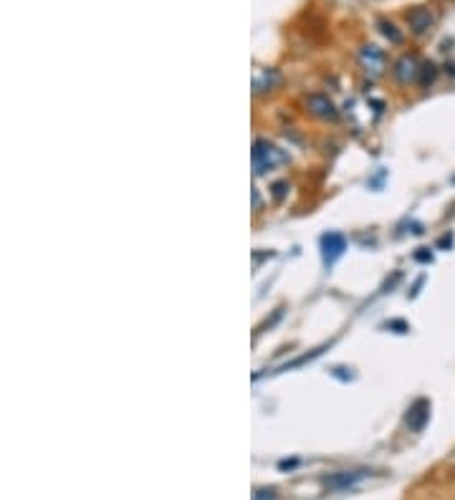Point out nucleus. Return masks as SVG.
<instances>
[{
    "instance_id": "nucleus-1",
    "label": "nucleus",
    "mask_w": 455,
    "mask_h": 500,
    "mask_svg": "<svg viewBox=\"0 0 455 500\" xmlns=\"http://www.w3.org/2000/svg\"><path fill=\"white\" fill-rule=\"evenodd\" d=\"M286 157L278 147L274 144H268V141L258 139L256 141V147H253V167H256V172H266V170H274L276 164H281Z\"/></svg>"
},
{
    "instance_id": "nucleus-2",
    "label": "nucleus",
    "mask_w": 455,
    "mask_h": 500,
    "mask_svg": "<svg viewBox=\"0 0 455 500\" xmlns=\"http://www.w3.org/2000/svg\"><path fill=\"white\" fill-rule=\"evenodd\" d=\"M322 248H324V263H334V260L346 250V240L339 233H329L322 238Z\"/></svg>"
},
{
    "instance_id": "nucleus-3",
    "label": "nucleus",
    "mask_w": 455,
    "mask_h": 500,
    "mask_svg": "<svg viewBox=\"0 0 455 500\" xmlns=\"http://www.w3.org/2000/svg\"><path fill=\"white\" fill-rule=\"evenodd\" d=\"M428 420H430V405H428L425 399H417L415 405H412V409H410V414H408L410 430L420 432L425 427V422H428Z\"/></svg>"
},
{
    "instance_id": "nucleus-4",
    "label": "nucleus",
    "mask_w": 455,
    "mask_h": 500,
    "mask_svg": "<svg viewBox=\"0 0 455 500\" xmlns=\"http://www.w3.org/2000/svg\"><path fill=\"white\" fill-rule=\"evenodd\" d=\"M309 109H311V114H316V117H322V119H334V117H337L334 104H331L329 99H326V96H322V94L309 96Z\"/></svg>"
},
{
    "instance_id": "nucleus-5",
    "label": "nucleus",
    "mask_w": 455,
    "mask_h": 500,
    "mask_svg": "<svg viewBox=\"0 0 455 500\" xmlns=\"http://www.w3.org/2000/svg\"><path fill=\"white\" fill-rule=\"evenodd\" d=\"M417 71L420 69H417V61L412 56H405V58H400V61L395 63V76H397L400 84H410L417 76Z\"/></svg>"
},
{
    "instance_id": "nucleus-6",
    "label": "nucleus",
    "mask_w": 455,
    "mask_h": 500,
    "mask_svg": "<svg viewBox=\"0 0 455 500\" xmlns=\"http://www.w3.org/2000/svg\"><path fill=\"white\" fill-rule=\"evenodd\" d=\"M412 21H415V31L417 33H423L425 28H430V23H432L430 13H425V10H415V13H412Z\"/></svg>"
},
{
    "instance_id": "nucleus-7",
    "label": "nucleus",
    "mask_w": 455,
    "mask_h": 500,
    "mask_svg": "<svg viewBox=\"0 0 455 500\" xmlns=\"http://www.w3.org/2000/svg\"><path fill=\"white\" fill-rule=\"evenodd\" d=\"M362 473H354V475H337L334 480H329L331 488H346V485H354V480H359Z\"/></svg>"
},
{
    "instance_id": "nucleus-8",
    "label": "nucleus",
    "mask_w": 455,
    "mask_h": 500,
    "mask_svg": "<svg viewBox=\"0 0 455 500\" xmlns=\"http://www.w3.org/2000/svg\"><path fill=\"white\" fill-rule=\"evenodd\" d=\"M423 69H425V76H423V84H430L432 78H435V66H432V63H425Z\"/></svg>"
},
{
    "instance_id": "nucleus-9",
    "label": "nucleus",
    "mask_w": 455,
    "mask_h": 500,
    "mask_svg": "<svg viewBox=\"0 0 455 500\" xmlns=\"http://www.w3.org/2000/svg\"><path fill=\"white\" fill-rule=\"evenodd\" d=\"M382 28H385V33H387V36H392V41H400V38H402L400 33H395V25H387V23H382Z\"/></svg>"
},
{
    "instance_id": "nucleus-10",
    "label": "nucleus",
    "mask_w": 455,
    "mask_h": 500,
    "mask_svg": "<svg viewBox=\"0 0 455 500\" xmlns=\"http://www.w3.org/2000/svg\"><path fill=\"white\" fill-rule=\"evenodd\" d=\"M415 258H417V260H423V263H425V260H430L432 255H430V253H428V250H423V253H417Z\"/></svg>"
}]
</instances>
